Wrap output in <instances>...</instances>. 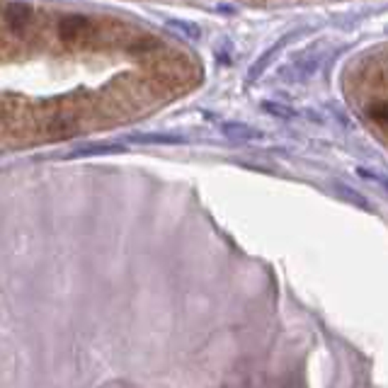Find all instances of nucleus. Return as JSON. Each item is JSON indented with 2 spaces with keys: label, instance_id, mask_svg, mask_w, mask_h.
Segmentation results:
<instances>
[{
  "label": "nucleus",
  "instance_id": "obj_1",
  "mask_svg": "<svg viewBox=\"0 0 388 388\" xmlns=\"http://www.w3.org/2000/svg\"><path fill=\"white\" fill-rule=\"evenodd\" d=\"M129 144L139 146H185L187 139L172 131H151V134H134L129 136Z\"/></svg>",
  "mask_w": 388,
  "mask_h": 388
},
{
  "label": "nucleus",
  "instance_id": "obj_2",
  "mask_svg": "<svg viewBox=\"0 0 388 388\" xmlns=\"http://www.w3.org/2000/svg\"><path fill=\"white\" fill-rule=\"evenodd\" d=\"M29 20H32V8H29L27 3L15 0V3L5 5V24H8V27L20 29V27H24Z\"/></svg>",
  "mask_w": 388,
  "mask_h": 388
},
{
  "label": "nucleus",
  "instance_id": "obj_3",
  "mask_svg": "<svg viewBox=\"0 0 388 388\" xmlns=\"http://www.w3.org/2000/svg\"><path fill=\"white\" fill-rule=\"evenodd\" d=\"M88 27H90L88 17H83V15H68V17H64L59 22V34H61V39L70 42V39H75L78 34H83Z\"/></svg>",
  "mask_w": 388,
  "mask_h": 388
},
{
  "label": "nucleus",
  "instance_id": "obj_4",
  "mask_svg": "<svg viewBox=\"0 0 388 388\" xmlns=\"http://www.w3.org/2000/svg\"><path fill=\"white\" fill-rule=\"evenodd\" d=\"M221 131L228 136V139H236V141H253V139H262V131L253 129L248 124H241V121H223Z\"/></svg>",
  "mask_w": 388,
  "mask_h": 388
},
{
  "label": "nucleus",
  "instance_id": "obj_5",
  "mask_svg": "<svg viewBox=\"0 0 388 388\" xmlns=\"http://www.w3.org/2000/svg\"><path fill=\"white\" fill-rule=\"evenodd\" d=\"M124 146L121 144H95V146H83L75 148L73 153H68V158H85V156H105V153H121Z\"/></svg>",
  "mask_w": 388,
  "mask_h": 388
},
{
  "label": "nucleus",
  "instance_id": "obj_6",
  "mask_svg": "<svg viewBox=\"0 0 388 388\" xmlns=\"http://www.w3.org/2000/svg\"><path fill=\"white\" fill-rule=\"evenodd\" d=\"M262 110L269 112V114H274V117H282V119H294L296 117V112L291 110V107L277 105V102H262Z\"/></svg>",
  "mask_w": 388,
  "mask_h": 388
},
{
  "label": "nucleus",
  "instance_id": "obj_7",
  "mask_svg": "<svg viewBox=\"0 0 388 388\" xmlns=\"http://www.w3.org/2000/svg\"><path fill=\"white\" fill-rule=\"evenodd\" d=\"M338 192L342 194V197L347 199V202H352V204H357L359 209H369V202H366L361 194H357L355 190H350V187H345V185H338Z\"/></svg>",
  "mask_w": 388,
  "mask_h": 388
},
{
  "label": "nucleus",
  "instance_id": "obj_8",
  "mask_svg": "<svg viewBox=\"0 0 388 388\" xmlns=\"http://www.w3.org/2000/svg\"><path fill=\"white\" fill-rule=\"evenodd\" d=\"M357 175L366 177V180H374V182H379V185L388 187V177L386 175H379V172H374V170H369V167H357Z\"/></svg>",
  "mask_w": 388,
  "mask_h": 388
},
{
  "label": "nucleus",
  "instance_id": "obj_9",
  "mask_svg": "<svg viewBox=\"0 0 388 388\" xmlns=\"http://www.w3.org/2000/svg\"><path fill=\"white\" fill-rule=\"evenodd\" d=\"M170 27H175V29H182L185 32V37H190V39H199V27L197 24H187V22H180V20H175V22H167Z\"/></svg>",
  "mask_w": 388,
  "mask_h": 388
},
{
  "label": "nucleus",
  "instance_id": "obj_10",
  "mask_svg": "<svg viewBox=\"0 0 388 388\" xmlns=\"http://www.w3.org/2000/svg\"><path fill=\"white\" fill-rule=\"evenodd\" d=\"M369 114H371V119H376V121H388V102H379V105H374L369 110Z\"/></svg>",
  "mask_w": 388,
  "mask_h": 388
}]
</instances>
